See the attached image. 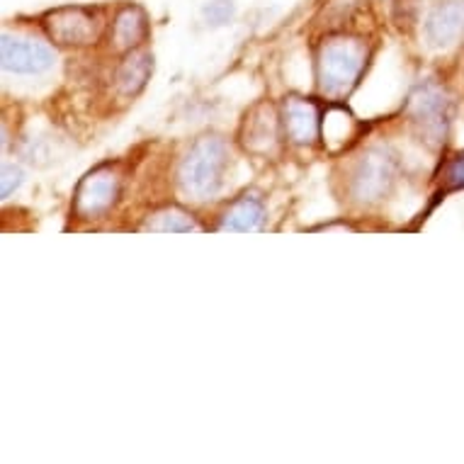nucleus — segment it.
<instances>
[{
	"label": "nucleus",
	"mask_w": 464,
	"mask_h": 464,
	"mask_svg": "<svg viewBox=\"0 0 464 464\" xmlns=\"http://www.w3.org/2000/svg\"><path fill=\"white\" fill-rule=\"evenodd\" d=\"M367 63V46L358 37H331L319 49V85L331 98H343L358 85Z\"/></svg>",
	"instance_id": "obj_1"
},
{
	"label": "nucleus",
	"mask_w": 464,
	"mask_h": 464,
	"mask_svg": "<svg viewBox=\"0 0 464 464\" xmlns=\"http://www.w3.org/2000/svg\"><path fill=\"white\" fill-rule=\"evenodd\" d=\"M228 168V146L221 137H199L180 163L178 178L183 190L195 199H209L221 190Z\"/></svg>",
	"instance_id": "obj_2"
},
{
	"label": "nucleus",
	"mask_w": 464,
	"mask_h": 464,
	"mask_svg": "<svg viewBox=\"0 0 464 464\" xmlns=\"http://www.w3.org/2000/svg\"><path fill=\"white\" fill-rule=\"evenodd\" d=\"M409 117L428 146H442L452 122V100L438 83H423L416 88L409 102Z\"/></svg>",
	"instance_id": "obj_3"
},
{
	"label": "nucleus",
	"mask_w": 464,
	"mask_h": 464,
	"mask_svg": "<svg viewBox=\"0 0 464 464\" xmlns=\"http://www.w3.org/2000/svg\"><path fill=\"white\" fill-rule=\"evenodd\" d=\"M399 176V160L387 146H374L367 149L360 160L355 163L351 178L353 198L358 202H380L382 198H387Z\"/></svg>",
	"instance_id": "obj_4"
},
{
	"label": "nucleus",
	"mask_w": 464,
	"mask_h": 464,
	"mask_svg": "<svg viewBox=\"0 0 464 464\" xmlns=\"http://www.w3.org/2000/svg\"><path fill=\"white\" fill-rule=\"evenodd\" d=\"M44 30L52 42L62 46H88L100 37L102 23L91 8L69 5L56 8L44 15Z\"/></svg>",
	"instance_id": "obj_5"
},
{
	"label": "nucleus",
	"mask_w": 464,
	"mask_h": 464,
	"mask_svg": "<svg viewBox=\"0 0 464 464\" xmlns=\"http://www.w3.org/2000/svg\"><path fill=\"white\" fill-rule=\"evenodd\" d=\"M117 198H120V178L110 166H100L78 183L73 195V212L81 219H100L112 209Z\"/></svg>",
	"instance_id": "obj_6"
},
{
	"label": "nucleus",
	"mask_w": 464,
	"mask_h": 464,
	"mask_svg": "<svg viewBox=\"0 0 464 464\" xmlns=\"http://www.w3.org/2000/svg\"><path fill=\"white\" fill-rule=\"evenodd\" d=\"M3 69L20 76H37L53 66L52 46L42 44L37 39L13 37L3 34Z\"/></svg>",
	"instance_id": "obj_7"
},
{
	"label": "nucleus",
	"mask_w": 464,
	"mask_h": 464,
	"mask_svg": "<svg viewBox=\"0 0 464 464\" xmlns=\"http://www.w3.org/2000/svg\"><path fill=\"white\" fill-rule=\"evenodd\" d=\"M464 32V0H445L430 10L426 20V39L430 46L445 49Z\"/></svg>",
	"instance_id": "obj_8"
},
{
	"label": "nucleus",
	"mask_w": 464,
	"mask_h": 464,
	"mask_svg": "<svg viewBox=\"0 0 464 464\" xmlns=\"http://www.w3.org/2000/svg\"><path fill=\"white\" fill-rule=\"evenodd\" d=\"M282 120L292 144L309 146L319 139V110L309 100L289 98L282 110Z\"/></svg>",
	"instance_id": "obj_9"
},
{
	"label": "nucleus",
	"mask_w": 464,
	"mask_h": 464,
	"mask_svg": "<svg viewBox=\"0 0 464 464\" xmlns=\"http://www.w3.org/2000/svg\"><path fill=\"white\" fill-rule=\"evenodd\" d=\"M149 37V17L139 5H124L112 23V46L117 52H134Z\"/></svg>",
	"instance_id": "obj_10"
},
{
	"label": "nucleus",
	"mask_w": 464,
	"mask_h": 464,
	"mask_svg": "<svg viewBox=\"0 0 464 464\" xmlns=\"http://www.w3.org/2000/svg\"><path fill=\"white\" fill-rule=\"evenodd\" d=\"M266 207L256 195H241L237 202H231L219 221L221 231H256L263 227Z\"/></svg>",
	"instance_id": "obj_11"
},
{
	"label": "nucleus",
	"mask_w": 464,
	"mask_h": 464,
	"mask_svg": "<svg viewBox=\"0 0 464 464\" xmlns=\"http://www.w3.org/2000/svg\"><path fill=\"white\" fill-rule=\"evenodd\" d=\"M153 56L151 53H131L130 59L117 71V85L122 95H137L144 91L146 81L151 78Z\"/></svg>",
	"instance_id": "obj_12"
},
{
	"label": "nucleus",
	"mask_w": 464,
	"mask_h": 464,
	"mask_svg": "<svg viewBox=\"0 0 464 464\" xmlns=\"http://www.w3.org/2000/svg\"><path fill=\"white\" fill-rule=\"evenodd\" d=\"M146 228L149 231H180V234H188V231H198V224L180 207H168V209H160L159 214H153Z\"/></svg>",
	"instance_id": "obj_13"
},
{
	"label": "nucleus",
	"mask_w": 464,
	"mask_h": 464,
	"mask_svg": "<svg viewBox=\"0 0 464 464\" xmlns=\"http://www.w3.org/2000/svg\"><path fill=\"white\" fill-rule=\"evenodd\" d=\"M260 122L258 130H253L251 124H246L248 127V134H246V146L253 149V151H258V141H263V151H270L277 141V131H275V114L273 110L267 112V117H256Z\"/></svg>",
	"instance_id": "obj_14"
},
{
	"label": "nucleus",
	"mask_w": 464,
	"mask_h": 464,
	"mask_svg": "<svg viewBox=\"0 0 464 464\" xmlns=\"http://www.w3.org/2000/svg\"><path fill=\"white\" fill-rule=\"evenodd\" d=\"M23 168L13 166V163H5V166H3V178H0V195H3V199H8L10 195L23 185Z\"/></svg>",
	"instance_id": "obj_15"
},
{
	"label": "nucleus",
	"mask_w": 464,
	"mask_h": 464,
	"mask_svg": "<svg viewBox=\"0 0 464 464\" xmlns=\"http://www.w3.org/2000/svg\"><path fill=\"white\" fill-rule=\"evenodd\" d=\"M234 15V5H231V0H212L209 5L205 8V17L207 23L214 24V27H219V24H227Z\"/></svg>",
	"instance_id": "obj_16"
},
{
	"label": "nucleus",
	"mask_w": 464,
	"mask_h": 464,
	"mask_svg": "<svg viewBox=\"0 0 464 464\" xmlns=\"http://www.w3.org/2000/svg\"><path fill=\"white\" fill-rule=\"evenodd\" d=\"M445 183H448L450 190H464V153H459L448 166Z\"/></svg>",
	"instance_id": "obj_17"
}]
</instances>
